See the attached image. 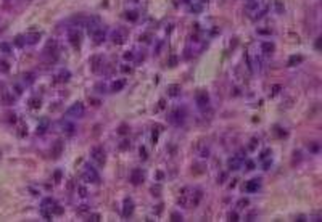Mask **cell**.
I'll use <instances>...</instances> for the list:
<instances>
[{
  "mask_svg": "<svg viewBox=\"0 0 322 222\" xmlns=\"http://www.w3.org/2000/svg\"><path fill=\"white\" fill-rule=\"evenodd\" d=\"M85 113V108H84V103H81V101H76V103H73L69 106V110L66 111L68 116H73V118H82Z\"/></svg>",
  "mask_w": 322,
  "mask_h": 222,
  "instance_id": "cell-1",
  "label": "cell"
},
{
  "mask_svg": "<svg viewBox=\"0 0 322 222\" xmlns=\"http://www.w3.org/2000/svg\"><path fill=\"white\" fill-rule=\"evenodd\" d=\"M92 158H94V161L97 163L98 166H103L105 164V159H107V156H105V150L102 148V146H94L90 151Z\"/></svg>",
  "mask_w": 322,
  "mask_h": 222,
  "instance_id": "cell-2",
  "label": "cell"
},
{
  "mask_svg": "<svg viewBox=\"0 0 322 222\" xmlns=\"http://www.w3.org/2000/svg\"><path fill=\"white\" fill-rule=\"evenodd\" d=\"M84 179H85V182H92V183H98V182H100V176H98V172L92 166H85Z\"/></svg>",
  "mask_w": 322,
  "mask_h": 222,
  "instance_id": "cell-3",
  "label": "cell"
},
{
  "mask_svg": "<svg viewBox=\"0 0 322 222\" xmlns=\"http://www.w3.org/2000/svg\"><path fill=\"white\" fill-rule=\"evenodd\" d=\"M127 39V32L124 29H116L111 32V40L116 44V45H122Z\"/></svg>",
  "mask_w": 322,
  "mask_h": 222,
  "instance_id": "cell-4",
  "label": "cell"
},
{
  "mask_svg": "<svg viewBox=\"0 0 322 222\" xmlns=\"http://www.w3.org/2000/svg\"><path fill=\"white\" fill-rule=\"evenodd\" d=\"M208 103H210V95H208L206 90H201L197 94V105L200 108H205L208 106Z\"/></svg>",
  "mask_w": 322,
  "mask_h": 222,
  "instance_id": "cell-5",
  "label": "cell"
},
{
  "mask_svg": "<svg viewBox=\"0 0 322 222\" xmlns=\"http://www.w3.org/2000/svg\"><path fill=\"white\" fill-rule=\"evenodd\" d=\"M90 68L94 73H98V71L103 68V58H102L100 55H94L90 58Z\"/></svg>",
  "mask_w": 322,
  "mask_h": 222,
  "instance_id": "cell-6",
  "label": "cell"
},
{
  "mask_svg": "<svg viewBox=\"0 0 322 222\" xmlns=\"http://www.w3.org/2000/svg\"><path fill=\"white\" fill-rule=\"evenodd\" d=\"M169 121L172 122V124L179 126L180 122L184 121V113L180 111L179 108H176V110H172V111H171V114H169Z\"/></svg>",
  "mask_w": 322,
  "mask_h": 222,
  "instance_id": "cell-7",
  "label": "cell"
},
{
  "mask_svg": "<svg viewBox=\"0 0 322 222\" xmlns=\"http://www.w3.org/2000/svg\"><path fill=\"white\" fill-rule=\"evenodd\" d=\"M259 187H261V180H259V179H251V180H248V182L245 183V190H246L248 193L258 192Z\"/></svg>",
  "mask_w": 322,
  "mask_h": 222,
  "instance_id": "cell-8",
  "label": "cell"
},
{
  "mask_svg": "<svg viewBox=\"0 0 322 222\" xmlns=\"http://www.w3.org/2000/svg\"><path fill=\"white\" fill-rule=\"evenodd\" d=\"M201 198H203V193H201L200 190H195L193 195L190 196V201L187 203V204H188V208H197L198 204H200Z\"/></svg>",
  "mask_w": 322,
  "mask_h": 222,
  "instance_id": "cell-9",
  "label": "cell"
},
{
  "mask_svg": "<svg viewBox=\"0 0 322 222\" xmlns=\"http://www.w3.org/2000/svg\"><path fill=\"white\" fill-rule=\"evenodd\" d=\"M131 182L134 183V185H140V183L143 182V172L142 169H134L131 172Z\"/></svg>",
  "mask_w": 322,
  "mask_h": 222,
  "instance_id": "cell-10",
  "label": "cell"
},
{
  "mask_svg": "<svg viewBox=\"0 0 322 222\" xmlns=\"http://www.w3.org/2000/svg\"><path fill=\"white\" fill-rule=\"evenodd\" d=\"M134 211V203H132L131 198H126L124 200V208H122V216L124 217H129Z\"/></svg>",
  "mask_w": 322,
  "mask_h": 222,
  "instance_id": "cell-11",
  "label": "cell"
},
{
  "mask_svg": "<svg viewBox=\"0 0 322 222\" xmlns=\"http://www.w3.org/2000/svg\"><path fill=\"white\" fill-rule=\"evenodd\" d=\"M258 8H259V0H248L245 3V10L248 13H258Z\"/></svg>",
  "mask_w": 322,
  "mask_h": 222,
  "instance_id": "cell-12",
  "label": "cell"
},
{
  "mask_svg": "<svg viewBox=\"0 0 322 222\" xmlns=\"http://www.w3.org/2000/svg\"><path fill=\"white\" fill-rule=\"evenodd\" d=\"M61 131H63L66 135H73L74 132H76V126H74L73 122L64 121V122H61Z\"/></svg>",
  "mask_w": 322,
  "mask_h": 222,
  "instance_id": "cell-13",
  "label": "cell"
},
{
  "mask_svg": "<svg viewBox=\"0 0 322 222\" xmlns=\"http://www.w3.org/2000/svg\"><path fill=\"white\" fill-rule=\"evenodd\" d=\"M105 37H107V36H105V31L102 29V28H100V29H97L95 32H92V39H94V44H97V45L103 42Z\"/></svg>",
  "mask_w": 322,
  "mask_h": 222,
  "instance_id": "cell-14",
  "label": "cell"
},
{
  "mask_svg": "<svg viewBox=\"0 0 322 222\" xmlns=\"http://www.w3.org/2000/svg\"><path fill=\"white\" fill-rule=\"evenodd\" d=\"M274 50H275V45H274L272 42H263V44H261V52L264 53L266 56L272 55Z\"/></svg>",
  "mask_w": 322,
  "mask_h": 222,
  "instance_id": "cell-15",
  "label": "cell"
},
{
  "mask_svg": "<svg viewBox=\"0 0 322 222\" xmlns=\"http://www.w3.org/2000/svg\"><path fill=\"white\" fill-rule=\"evenodd\" d=\"M69 42H71V45L73 47H79V44H81V34L77 32V31H71L69 32Z\"/></svg>",
  "mask_w": 322,
  "mask_h": 222,
  "instance_id": "cell-16",
  "label": "cell"
},
{
  "mask_svg": "<svg viewBox=\"0 0 322 222\" xmlns=\"http://www.w3.org/2000/svg\"><path fill=\"white\" fill-rule=\"evenodd\" d=\"M61 153H63V142H61V140H57L55 145H53V148H52V156L53 158H58Z\"/></svg>",
  "mask_w": 322,
  "mask_h": 222,
  "instance_id": "cell-17",
  "label": "cell"
},
{
  "mask_svg": "<svg viewBox=\"0 0 322 222\" xmlns=\"http://www.w3.org/2000/svg\"><path fill=\"white\" fill-rule=\"evenodd\" d=\"M180 94V85L179 84H172L167 87V95L169 97H177V95Z\"/></svg>",
  "mask_w": 322,
  "mask_h": 222,
  "instance_id": "cell-18",
  "label": "cell"
},
{
  "mask_svg": "<svg viewBox=\"0 0 322 222\" xmlns=\"http://www.w3.org/2000/svg\"><path fill=\"white\" fill-rule=\"evenodd\" d=\"M0 98H2L3 105H11L13 101H15V97H13L11 94H8L6 90H5V92H2V97H0Z\"/></svg>",
  "mask_w": 322,
  "mask_h": 222,
  "instance_id": "cell-19",
  "label": "cell"
},
{
  "mask_svg": "<svg viewBox=\"0 0 322 222\" xmlns=\"http://www.w3.org/2000/svg\"><path fill=\"white\" fill-rule=\"evenodd\" d=\"M124 85H126V82H124L122 79L114 81V82H113V85H111V90H113V92H119V90H122V89H124Z\"/></svg>",
  "mask_w": 322,
  "mask_h": 222,
  "instance_id": "cell-20",
  "label": "cell"
},
{
  "mask_svg": "<svg viewBox=\"0 0 322 222\" xmlns=\"http://www.w3.org/2000/svg\"><path fill=\"white\" fill-rule=\"evenodd\" d=\"M303 60H304V58L301 56V55H298V56H296V55H293V56H292V58H290V60H288V64H290V66H295V64L301 63V61H303Z\"/></svg>",
  "mask_w": 322,
  "mask_h": 222,
  "instance_id": "cell-21",
  "label": "cell"
},
{
  "mask_svg": "<svg viewBox=\"0 0 322 222\" xmlns=\"http://www.w3.org/2000/svg\"><path fill=\"white\" fill-rule=\"evenodd\" d=\"M29 106L32 108V110H37V108H40V100H39V98H36V97L31 98V100H29Z\"/></svg>",
  "mask_w": 322,
  "mask_h": 222,
  "instance_id": "cell-22",
  "label": "cell"
},
{
  "mask_svg": "<svg viewBox=\"0 0 322 222\" xmlns=\"http://www.w3.org/2000/svg\"><path fill=\"white\" fill-rule=\"evenodd\" d=\"M229 166H230V169H238V166H240V159H238V158H232L230 161H229Z\"/></svg>",
  "mask_w": 322,
  "mask_h": 222,
  "instance_id": "cell-23",
  "label": "cell"
},
{
  "mask_svg": "<svg viewBox=\"0 0 322 222\" xmlns=\"http://www.w3.org/2000/svg\"><path fill=\"white\" fill-rule=\"evenodd\" d=\"M47 127H49V122H47V121H42V124L37 126V134H44V132L47 131Z\"/></svg>",
  "mask_w": 322,
  "mask_h": 222,
  "instance_id": "cell-24",
  "label": "cell"
},
{
  "mask_svg": "<svg viewBox=\"0 0 322 222\" xmlns=\"http://www.w3.org/2000/svg\"><path fill=\"white\" fill-rule=\"evenodd\" d=\"M126 18H127L129 21H135V19L139 18V15H137V11H127L126 13Z\"/></svg>",
  "mask_w": 322,
  "mask_h": 222,
  "instance_id": "cell-25",
  "label": "cell"
},
{
  "mask_svg": "<svg viewBox=\"0 0 322 222\" xmlns=\"http://www.w3.org/2000/svg\"><path fill=\"white\" fill-rule=\"evenodd\" d=\"M77 193H79V196L85 198V196H87V188H85L84 185H79V187H77Z\"/></svg>",
  "mask_w": 322,
  "mask_h": 222,
  "instance_id": "cell-26",
  "label": "cell"
},
{
  "mask_svg": "<svg viewBox=\"0 0 322 222\" xmlns=\"http://www.w3.org/2000/svg\"><path fill=\"white\" fill-rule=\"evenodd\" d=\"M275 8H277V13H283L285 6H283V3L280 2V0H275Z\"/></svg>",
  "mask_w": 322,
  "mask_h": 222,
  "instance_id": "cell-27",
  "label": "cell"
},
{
  "mask_svg": "<svg viewBox=\"0 0 322 222\" xmlns=\"http://www.w3.org/2000/svg\"><path fill=\"white\" fill-rule=\"evenodd\" d=\"M0 69H2V71H5V73H6V71H8V69H10L8 63H6L5 60H0Z\"/></svg>",
  "mask_w": 322,
  "mask_h": 222,
  "instance_id": "cell-28",
  "label": "cell"
},
{
  "mask_svg": "<svg viewBox=\"0 0 322 222\" xmlns=\"http://www.w3.org/2000/svg\"><path fill=\"white\" fill-rule=\"evenodd\" d=\"M53 180H55V183H58L61 180V171H55V174H53Z\"/></svg>",
  "mask_w": 322,
  "mask_h": 222,
  "instance_id": "cell-29",
  "label": "cell"
},
{
  "mask_svg": "<svg viewBox=\"0 0 322 222\" xmlns=\"http://www.w3.org/2000/svg\"><path fill=\"white\" fill-rule=\"evenodd\" d=\"M58 77H60L58 81H68V79H69V73H68V71H63Z\"/></svg>",
  "mask_w": 322,
  "mask_h": 222,
  "instance_id": "cell-30",
  "label": "cell"
},
{
  "mask_svg": "<svg viewBox=\"0 0 322 222\" xmlns=\"http://www.w3.org/2000/svg\"><path fill=\"white\" fill-rule=\"evenodd\" d=\"M171 221H174V222H177V221H182V216H180L179 213H172V214H171Z\"/></svg>",
  "mask_w": 322,
  "mask_h": 222,
  "instance_id": "cell-31",
  "label": "cell"
},
{
  "mask_svg": "<svg viewBox=\"0 0 322 222\" xmlns=\"http://www.w3.org/2000/svg\"><path fill=\"white\" fill-rule=\"evenodd\" d=\"M89 221H92V222H98L100 221V214H90V216H89Z\"/></svg>",
  "mask_w": 322,
  "mask_h": 222,
  "instance_id": "cell-32",
  "label": "cell"
},
{
  "mask_svg": "<svg viewBox=\"0 0 322 222\" xmlns=\"http://www.w3.org/2000/svg\"><path fill=\"white\" fill-rule=\"evenodd\" d=\"M248 203H250V201L246 200V198H242V200H240V201H238V203H237V206H238V208H245V206H246V204H248Z\"/></svg>",
  "mask_w": 322,
  "mask_h": 222,
  "instance_id": "cell-33",
  "label": "cell"
},
{
  "mask_svg": "<svg viewBox=\"0 0 322 222\" xmlns=\"http://www.w3.org/2000/svg\"><path fill=\"white\" fill-rule=\"evenodd\" d=\"M129 146H131V143H129V140H122V143L119 145V148L121 150H127Z\"/></svg>",
  "mask_w": 322,
  "mask_h": 222,
  "instance_id": "cell-34",
  "label": "cell"
},
{
  "mask_svg": "<svg viewBox=\"0 0 322 222\" xmlns=\"http://www.w3.org/2000/svg\"><path fill=\"white\" fill-rule=\"evenodd\" d=\"M200 156L201 158H208V156H210V148H203L200 151Z\"/></svg>",
  "mask_w": 322,
  "mask_h": 222,
  "instance_id": "cell-35",
  "label": "cell"
},
{
  "mask_svg": "<svg viewBox=\"0 0 322 222\" xmlns=\"http://www.w3.org/2000/svg\"><path fill=\"white\" fill-rule=\"evenodd\" d=\"M24 81H27V82H32V81H34V74H32V73L24 74Z\"/></svg>",
  "mask_w": 322,
  "mask_h": 222,
  "instance_id": "cell-36",
  "label": "cell"
},
{
  "mask_svg": "<svg viewBox=\"0 0 322 222\" xmlns=\"http://www.w3.org/2000/svg\"><path fill=\"white\" fill-rule=\"evenodd\" d=\"M229 221H232V222L238 221V214L237 213H230V214H229Z\"/></svg>",
  "mask_w": 322,
  "mask_h": 222,
  "instance_id": "cell-37",
  "label": "cell"
},
{
  "mask_svg": "<svg viewBox=\"0 0 322 222\" xmlns=\"http://www.w3.org/2000/svg\"><path fill=\"white\" fill-rule=\"evenodd\" d=\"M139 153H140V158H143V159H147V150L143 148V146H140V150H139Z\"/></svg>",
  "mask_w": 322,
  "mask_h": 222,
  "instance_id": "cell-38",
  "label": "cell"
},
{
  "mask_svg": "<svg viewBox=\"0 0 322 222\" xmlns=\"http://www.w3.org/2000/svg\"><path fill=\"white\" fill-rule=\"evenodd\" d=\"M37 39H39V34H32V36L29 37V42L34 44V42H37Z\"/></svg>",
  "mask_w": 322,
  "mask_h": 222,
  "instance_id": "cell-39",
  "label": "cell"
},
{
  "mask_svg": "<svg viewBox=\"0 0 322 222\" xmlns=\"http://www.w3.org/2000/svg\"><path fill=\"white\" fill-rule=\"evenodd\" d=\"M177 63V56H171L169 58V66H176Z\"/></svg>",
  "mask_w": 322,
  "mask_h": 222,
  "instance_id": "cell-40",
  "label": "cell"
},
{
  "mask_svg": "<svg viewBox=\"0 0 322 222\" xmlns=\"http://www.w3.org/2000/svg\"><path fill=\"white\" fill-rule=\"evenodd\" d=\"M0 49H2L5 53H8V52H10V47L6 45V44H0Z\"/></svg>",
  "mask_w": 322,
  "mask_h": 222,
  "instance_id": "cell-41",
  "label": "cell"
},
{
  "mask_svg": "<svg viewBox=\"0 0 322 222\" xmlns=\"http://www.w3.org/2000/svg\"><path fill=\"white\" fill-rule=\"evenodd\" d=\"M124 58H126V60H132V58H134V53H132V52L124 53Z\"/></svg>",
  "mask_w": 322,
  "mask_h": 222,
  "instance_id": "cell-42",
  "label": "cell"
},
{
  "mask_svg": "<svg viewBox=\"0 0 322 222\" xmlns=\"http://www.w3.org/2000/svg\"><path fill=\"white\" fill-rule=\"evenodd\" d=\"M118 132H119V134H126V132H127V126H121Z\"/></svg>",
  "mask_w": 322,
  "mask_h": 222,
  "instance_id": "cell-43",
  "label": "cell"
},
{
  "mask_svg": "<svg viewBox=\"0 0 322 222\" xmlns=\"http://www.w3.org/2000/svg\"><path fill=\"white\" fill-rule=\"evenodd\" d=\"M269 155H270V151H269V150H266V151H263V155H261V159H266V158H268Z\"/></svg>",
  "mask_w": 322,
  "mask_h": 222,
  "instance_id": "cell-44",
  "label": "cell"
},
{
  "mask_svg": "<svg viewBox=\"0 0 322 222\" xmlns=\"http://www.w3.org/2000/svg\"><path fill=\"white\" fill-rule=\"evenodd\" d=\"M121 69H122V73H131V71H132V68H131V66H122Z\"/></svg>",
  "mask_w": 322,
  "mask_h": 222,
  "instance_id": "cell-45",
  "label": "cell"
},
{
  "mask_svg": "<svg viewBox=\"0 0 322 222\" xmlns=\"http://www.w3.org/2000/svg\"><path fill=\"white\" fill-rule=\"evenodd\" d=\"M224 179H225V174L222 172V174H221V177H218V182H219V183H222V182H224Z\"/></svg>",
  "mask_w": 322,
  "mask_h": 222,
  "instance_id": "cell-46",
  "label": "cell"
},
{
  "mask_svg": "<svg viewBox=\"0 0 322 222\" xmlns=\"http://www.w3.org/2000/svg\"><path fill=\"white\" fill-rule=\"evenodd\" d=\"M246 166H248V169H255V163L253 161H246Z\"/></svg>",
  "mask_w": 322,
  "mask_h": 222,
  "instance_id": "cell-47",
  "label": "cell"
},
{
  "mask_svg": "<svg viewBox=\"0 0 322 222\" xmlns=\"http://www.w3.org/2000/svg\"><path fill=\"white\" fill-rule=\"evenodd\" d=\"M84 211H87V206H85V204H82V206L79 208V213H84Z\"/></svg>",
  "mask_w": 322,
  "mask_h": 222,
  "instance_id": "cell-48",
  "label": "cell"
},
{
  "mask_svg": "<svg viewBox=\"0 0 322 222\" xmlns=\"http://www.w3.org/2000/svg\"><path fill=\"white\" fill-rule=\"evenodd\" d=\"M255 146H256V138H253V140H251V145H250V148L253 150V148H255Z\"/></svg>",
  "mask_w": 322,
  "mask_h": 222,
  "instance_id": "cell-49",
  "label": "cell"
}]
</instances>
